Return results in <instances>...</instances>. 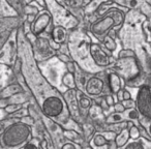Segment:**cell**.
I'll list each match as a JSON object with an SVG mask.
<instances>
[{
	"label": "cell",
	"instance_id": "6da1fadb",
	"mask_svg": "<svg viewBox=\"0 0 151 149\" xmlns=\"http://www.w3.org/2000/svg\"><path fill=\"white\" fill-rule=\"evenodd\" d=\"M138 106L143 115L151 118V96L147 88L141 89L138 97Z\"/></svg>",
	"mask_w": 151,
	"mask_h": 149
},
{
	"label": "cell",
	"instance_id": "7a4b0ae2",
	"mask_svg": "<svg viewBox=\"0 0 151 149\" xmlns=\"http://www.w3.org/2000/svg\"><path fill=\"white\" fill-rule=\"evenodd\" d=\"M44 111L49 116H56L62 111V103L57 97H50L44 103Z\"/></svg>",
	"mask_w": 151,
	"mask_h": 149
},
{
	"label": "cell",
	"instance_id": "3957f363",
	"mask_svg": "<svg viewBox=\"0 0 151 149\" xmlns=\"http://www.w3.org/2000/svg\"><path fill=\"white\" fill-rule=\"evenodd\" d=\"M103 87H104L103 81L99 80V79H96V78L91 79L88 82V85H87V92L92 95L99 94V93L101 92V90H103Z\"/></svg>",
	"mask_w": 151,
	"mask_h": 149
},
{
	"label": "cell",
	"instance_id": "277c9868",
	"mask_svg": "<svg viewBox=\"0 0 151 149\" xmlns=\"http://www.w3.org/2000/svg\"><path fill=\"white\" fill-rule=\"evenodd\" d=\"M127 132H123L121 134V136H119L117 138V140H116V143L118 144V146H121V140H125V142H126V140H127Z\"/></svg>",
	"mask_w": 151,
	"mask_h": 149
},
{
	"label": "cell",
	"instance_id": "5b68a950",
	"mask_svg": "<svg viewBox=\"0 0 151 149\" xmlns=\"http://www.w3.org/2000/svg\"><path fill=\"white\" fill-rule=\"evenodd\" d=\"M126 149H143V147H142V145L139 144V143H132V144H130Z\"/></svg>",
	"mask_w": 151,
	"mask_h": 149
},
{
	"label": "cell",
	"instance_id": "8992f818",
	"mask_svg": "<svg viewBox=\"0 0 151 149\" xmlns=\"http://www.w3.org/2000/svg\"><path fill=\"white\" fill-rule=\"evenodd\" d=\"M24 149H36V147L34 146V145H32V144H28Z\"/></svg>",
	"mask_w": 151,
	"mask_h": 149
},
{
	"label": "cell",
	"instance_id": "52a82bcc",
	"mask_svg": "<svg viewBox=\"0 0 151 149\" xmlns=\"http://www.w3.org/2000/svg\"><path fill=\"white\" fill-rule=\"evenodd\" d=\"M149 132H150V134H151V125H150V127H149Z\"/></svg>",
	"mask_w": 151,
	"mask_h": 149
}]
</instances>
